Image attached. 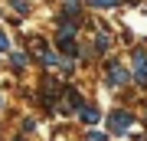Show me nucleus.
<instances>
[{
  "label": "nucleus",
  "instance_id": "nucleus-1",
  "mask_svg": "<svg viewBox=\"0 0 147 141\" xmlns=\"http://www.w3.org/2000/svg\"><path fill=\"white\" fill-rule=\"evenodd\" d=\"M127 125H131V115H127V112H111L108 115V128L115 131V135H124Z\"/></svg>",
  "mask_w": 147,
  "mask_h": 141
},
{
  "label": "nucleus",
  "instance_id": "nucleus-2",
  "mask_svg": "<svg viewBox=\"0 0 147 141\" xmlns=\"http://www.w3.org/2000/svg\"><path fill=\"white\" fill-rule=\"evenodd\" d=\"M79 108H85L82 105V95L72 89V85H65V102H62V112H79Z\"/></svg>",
  "mask_w": 147,
  "mask_h": 141
},
{
  "label": "nucleus",
  "instance_id": "nucleus-3",
  "mask_svg": "<svg viewBox=\"0 0 147 141\" xmlns=\"http://www.w3.org/2000/svg\"><path fill=\"white\" fill-rule=\"evenodd\" d=\"M127 79H131V76H127L118 63H108V85H124Z\"/></svg>",
  "mask_w": 147,
  "mask_h": 141
},
{
  "label": "nucleus",
  "instance_id": "nucleus-4",
  "mask_svg": "<svg viewBox=\"0 0 147 141\" xmlns=\"http://www.w3.org/2000/svg\"><path fill=\"white\" fill-rule=\"evenodd\" d=\"M10 56H13V66H16V69H23V66L30 63V56H26V52H10Z\"/></svg>",
  "mask_w": 147,
  "mask_h": 141
},
{
  "label": "nucleus",
  "instance_id": "nucleus-5",
  "mask_svg": "<svg viewBox=\"0 0 147 141\" xmlns=\"http://www.w3.org/2000/svg\"><path fill=\"white\" fill-rule=\"evenodd\" d=\"M82 118L88 121V125H95V121H98V112H95V108H88V105H85V108H82Z\"/></svg>",
  "mask_w": 147,
  "mask_h": 141
},
{
  "label": "nucleus",
  "instance_id": "nucleus-6",
  "mask_svg": "<svg viewBox=\"0 0 147 141\" xmlns=\"http://www.w3.org/2000/svg\"><path fill=\"white\" fill-rule=\"evenodd\" d=\"M95 49H108V36H105V33H98V36H95Z\"/></svg>",
  "mask_w": 147,
  "mask_h": 141
},
{
  "label": "nucleus",
  "instance_id": "nucleus-7",
  "mask_svg": "<svg viewBox=\"0 0 147 141\" xmlns=\"http://www.w3.org/2000/svg\"><path fill=\"white\" fill-rule=\"evenodd\" d=\"M10 3H13V10H16V13H26V10H30L26 0H10Z\"/></svg>",
  "mask_w": 147,
  "mask_h": 141
},
{
  "label": "nucleus",
  "instance_id": "nucleus-8",
  "mask_svg": "<svg viewBox=\"0 0 147 141\" xmlns=\"http://www.w3.org/2000/svg\"><path fill=\"white\" fill-rule=\"evenodd\" d=\"M42 63H46V66H56L59 56H53V52H42Z\"/></svg>",
  "mask_w": 147,
  "mask_h": 141
},
{
  "label": "nucleus",
  "instance_id": "nucleus-9",
  "mask_svg": "<svg viewBox=\"0 0 147 141\" xmlns=\"http://www.w3.org/2000/svg\"><path fill=\"white\" fill-rule=\"evenodd\" d=\"M95 7H101V10H108V7H115V0H92Z\"/></svg>",
  "mask_w": 147,
  "mask_h": 141
},
{
  "label": "nucleus",
  "instance_id": "nucleus-10",
  "mask_svg": "<svg viewBox=\"0 0 147 141\" xmlns=\"http://www.w3.org/2000/svg\"><path fill=\"white\" fill-rule=\"evenodd\" d=\"M88 141H105V135L101 131H88Z\"/></svg>",
  "mask_w": 147,
  "mask_h": 141
},
{
  "label": "nucleus",
  "instance_id": "nucleus-11",
  "mask_svg": "<svg viewBox=\"0 0 147 141\" xmlns=\"http://www.w3.org/2000/svg\"><path fill=\"white\" fill-rule=\"evenodd\" d=\"M0 49H10V40H7L3 33H0Z\"/></svg>",
  "mask_w": 147,
  "mask_h": 141
},
{
  "label": "nucleus",
  "instance_id": "nucleus-12",
  "mask_svg": "<svg viewBox=\"0 0 147 141\" xmlns=\"http://www.w3.org/2000/svg\"><path fill=\"white\" fill-rule=\"evenodd\" d=\"M144 108H147V105H144ZM144 115H147V112H144Z\"/></svg>",
  "mask_w": 147,
  "mask_h": 141
},
{
  "label": "nucleus",
  "instance_id": "nucleus-13",
  "mask_svg": "<svg viewBox=\"0 0 147 141\" xmlns=\"http://www.w3.org/2000/svg\"><path fill=\"white\" fill-rule=\"evenodd\" d=\"M0 105H3V102H0Z\"/></svg>",
  "mask_w": 147,
  "mask_h": 141
}]
</instances>
